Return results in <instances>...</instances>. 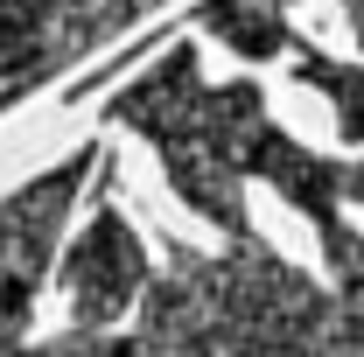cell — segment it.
Instances as JSON below:
<instances>
[{"mask_svg": "<svg viewBox=\"0 0 364 357\" xmlns=\"http://www.w3.org/2000/svg\"><path fill=\"white\" fill-rule=\"evenodd\" d=\"M350 14H358V28H364V0H350Z\"/></svg>", "mask_w": 364, "mask_h": 357, "instance_id": "7a4b0ae2", "label": "cell"}, {"mask_svg": "<svg viewBox=\"0 0 364 357\" xmlns=\"http://www.w3.org/2000/svg\"><path fill=\"white\" fill-rule=\"evenodd\" d=\"M350 196H364V169H358V176H350Z\"/></svg>", "mask_w": 364, "mask_h": 357, "instance_id": "6da1fadb", "label": "cell"}]
</instances>
